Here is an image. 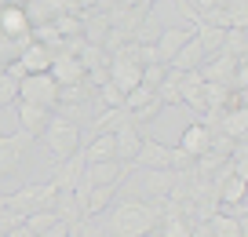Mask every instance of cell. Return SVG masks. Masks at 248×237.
Masks as SVG:
<instances>
[{
    "label": "cell",
    "mask_w": 248,
    "mask_h": 237,
    "mask_svg": "<svg viewBox=\"0 0 248 237\" xmlns=\"http://www.w3.org/2000/svg\"><path fill=\"white\" fill-rule=\"evenodd\" d=\"M161 237H194V234H190V222L179 212H164L161 215Z\"/></svg>",
    "instance_id": "21"
},
{
    "label": "cell",
    "mask_w": 248,
    "mask_h": 237,
    "mask_svg": "<svg viewBox=\"0 0 248 237\" xmlns=\"http://www.w3.org/2000/svg\"><path fill=\"white\" fill-rule=\"evenodd\" d=\"M47 121H51V110L33 106V102H22V99H18V131H22V135L37 139L40 131H44Z\"/></svg>",
    "instance_id": "15"
},
{
    "label": "cell",
    "mask_w": 248,
    "mask_h": 237,
    "mask_svg": "<svg viewBox=\"0 0 248 237\" xmlns=\"http://www.w3.org/2000/svg\"><path fill=\"white\" fill-rule=\"evenodd\" d=\"M142 4H146V8H154V4H157V0H142Z\"/></svg>",
    "instance_id": "32"
},
{
    "label": "cell",
    "mask_w": 248,
    "mask_h": 237,
    "mask_svg": "<svg viewBox=\"0 0 248 237\" xmlns=\"http://www.w3.org/2000/svg\"><path fill=\"white\" fill-rule=\"evenodd\" d=\"M190 37H194V26H168V30H161V33H157V40H154L157 62H161V66H168V62L175 59V51H179Z\"/></svg>",
    "instance_id": "7"
},
{
    "label": "cell",
    "mask_w": 248,
    "mask_h": 237,
    "mask_svg": "<svg viewBox=\"0 0 248 237\" xmlns=\"http://www.w3.org/2000/svg\"><path fill=\"white\" fill-rule=\"evenodd\" d=\"M139 146H142V135H139V128H135V124H121V128L113 131V150H117V161H121V164H128V168H132Z\"/></svg>",
    "instance_id": "14"
},
{
    "label": "cell",
    "mask_w": 248,
    "mask_h": 237,
    "mask_svg": "<svg viewBox=\"0 0 248 237\" xmlns=\"http://www.w3.org/2000/svg\"><path fill=\"white\" fill-rule=\"evenodd\" d=\"M11 102H18V80L8 73H0V110L11 106Z\"/></svg>",
    "instance_id": "26"
},
{
    "label": "cell",
    "mask_w": 248,
    "mask_h": 237,
    "mask_svg": "<svg viewBox=\"0 0 248 237\" xmlns=\"http://www.w3.org/2000/svg\"><path fill=\"white\" fill-rule=\"evenodd\" d=\"M204 222H208L212 237H245V219H233L226 212H212Z\"/></svg>",
    "instance_id": "18"
},
{
    "label": "cell",
    "mask_w": 248,
    "mask_h": 237,
    "mask_svg": "<svg viewBox=\"0 0 248 237\" xmlns=\"http://www.w3.org/2000/svg\"><path fill=\"white\" fill-rule=\"evenodd\" d=\"M0 37L8 40V44H18V47L30 44L33 26H30L26 8H18V4H4V8H0Z\"/></svg>",
    "instance_id": "5"
},
{
    "label": "cell",
    "mask_w": 248,
    "mask_h": 237,
    "mask_svg": "<svg viewBox=\"0 0 248 237\" xmlns=\"http://www.w3.org/2000/svg\"><path fill=\"white\" fill-rule=\"evenodd\" d=\"M99 92H102V102H106V110H117V106H124V95L117 92V88L109 84V80H106V84L99 88Z\"/></svg>",
    "instance_id": "27"
},
{
    "label": "cell",
    "mask_w": 248,
    "mask_h": 237,
    "mask_svg": "<svg viewBox=\"0 0 248 237\" xmlns=\"http://www.w3.org/2000/svg\"><path fill=\"white\" fill-rule=\"evenodd\" d=\"M164 77H168V66H161V62H150V66H142L139 84H142V88H150V92H157V88L164 84Z\"/></svg>",
    "instance_id": "24"
},
{
    "label": "cell",
    "mask_w": 248,
    "mask_h": 237,
    "mask_svg": "<svg viewBox=\"0 0 248 237\" xmlns=\"http://www.w3.org/2000/svg\"><path fill=\"white\" fill-rule=\"evenodd\" d=\"M47 73H51V80L59 88H70V84H84V66H80L77 59H73V55H55V62H51V69H47Z\"/></svg>",
    "instance_id": "13"
},
{
    "label": "cell",
    "mask_w": 248,
    "mask_h": 237,
    "mask_svg": "<svg viewBox=\"0 0 248 237\" xmlns=\"http://www.w3.org/2000/svg\"><path fill=\"white\" fill-rule=\"evenodd\" d=\"M124 175H128V164H121V161H99V164H84L80 183H84V186H109V183L121 186Z\"/></svg>",
    "instance_id": "10"
},
{
    "label": "cell",
    "mask_w": 248,
    "mask_h": 237,
    "mask_svg": "<svg viewBox=\"0 0 248 237\" xmlns=\"http://www.w3.org/2000/svg\"><path fill=\"white\" fill-rule=\"evenodd\" d=\"M113 193H117V183H109V186H92V190L84 193V219L106 212V208L113 205Z\"/></svg>",
    "instance_id": "17"
},
{
    "label": "cell",
    "mask_w": 248,
    "mask_h": 237,
    "mask_svg": "<svg viewBox=\"0 0 248 237\" xmlns=\"http://www.w3.org/2000/svg\"><path fill=\"white\" fill-rule=\"evenodd\" d=\"M161 208L150 205V201H121V205H113V212H109L106 219V230L109 237H146L150 230L161 226Z\"/></svg>",
    "instance_id": "1"
},
{
    "label": "cell",
    "mask_w": 248,
    "mask_h": 237,
    "mask_svg": "<svg viewBox=\"0 0 248 237\" xmlns=\"http://www.w3.org/2000/svg\"><path fill=\"white\" fill-rule=\"evenodd\" d=\"M55 197H59V190H55L51 183H26V186H18V190L8 193V208H11V212H18V215L26 219L30 212L55 208Z\"/></svg>",
    "instance_id": "3"
},
{
    "label": "cell",
    "mask_w": 248,
    "mask_h": 237,
    "mask_svg": "<svg viewBox=\"0 0 248 237\" xmlns=\"http://www.w3.org/2000/svg\"><path fill=\"white\" fill-rule=\"evenodd\" d=\"M4 237H37V234H33V230L26 226V222H18V226H15V230H8Z\"/></svg>",
    "instance_id": "29"
},
{
    "label": "cell",
    "mask_w": 248,
    "mask_h": 237,
    "mask_svg": "<svg viewBox=\"0 0 248 237\" xmlns=\"http://www.w3.org/2000/svg\"><path fill=\"white\" fill-rule=\"evenodd\" d=\"M84 150H77V153H70L66 161H59L55 164V172H51V179L47 183L55 186V190H73V186L80 183V175H84Z\"/></svg>",
    "instance_id": "9"
},
{
    "label": "cell",
    "mask_w": 248,
    "mask_h": 237,
    "mask_svg": "<svg viewBox=\"0 0 248 237\" xmlns=\"http://www.w3.org/2000/svg\"><path fill=\"white\" fill-rule=\"evenodd\" d=\"M201 66H204V47L197 44V37H190L175 51V59L168 62V69H175V73H194V69H201Z\"/></svg>",
    "instance_id": "16"
},
{
    "label": "cell",
    "mask_w": 248,
    "mask_h": 237,
    "mask_svg": "<svg viewBox=\"0 0 248 237\" xmlns=\"http://www.w3.org/2000/svg\"><path fill=\"white\" fill-rule=\"evenodd\" d=\"M18 66H22V73L26 77H33V73H47L51 69V62H55V51L51 47H44V44H37V40H30V44L18 51Z\"/></svg>",
    "instance_id": "11"
},
{
    "label": "cell",
    "mask_w": 248,
    "mask_h": 237,
    "mask_svg": "<svg viewBox=\"0 0 248 237\" xmlns=\"http://www.w3.org/2000/svg\"><path fill=\"white\" fill-rule=\"evenodd\" d=\"M22 222H26V226H30L33 234L40 237V234H44L47 226H55V222H59V215H55V208H44V212H30V215H26Z\"/></svg>",
    "instance_id": "23"
},
{
    "label": "cell",
    "mask_w": 248,
    "mask_h": 237,
    "mask_svg": "<svg viewBox=\"0 0 248 237\" xmlns=\"http://www.w3.org/2000/svg\"><path fill=\"white\" fill-rule=\"evenodd\" d=\"M40 135H44V146L55 161H66L70 153L80 150V124L70 121V117H51Z\"/></svg>",
    "instance_id": "2"
},
{
    "label": "cell",
    "mask_w": 248,
    "mask_h": 237,
    "mask_svg": "<svg viewBox=\"0 0 248 237\" xmlns=\"http://www.w3.org/2000/svg\"><path fill=\"white\" fill-rule=\"evenodd\" d=\"M18 99L33 102V106H44V110H55L59 106V84L51 80V73L22 77V80H18Z\"/></svg>",
    "instance_id": "4"
},
{
    "label": "cell",
    "mask_w": 248,
    "mask_h": 237,
    "mask_svg": "<svg viewBox=\"0 0 248 237\" xmlns=\"http://www.w3.org/2000/svg\"><path fill=\"white\" fill-rule=\"evenodd\" d=\"M157 99V95L154 92H150V88H132V92H128V95H124V110H128V113H135V110H142V106H150V102H154Z\"/></svg>",
    "instance_id": "25"
},
{
    "label": "cell",
    "mask_w": 248,
    "mask_h": 237,
    "mask_svg": "<svg viewBox=\"0 0 248 237\" xmlns=\"http://www.w3.org/2000/svg\"><path fill=\"white\" fill-rule=\"evenodd\" d=\"M40 237H70V222H62V219H59L55 226H47Z\"/></svg>",
    "instance_id": "28"
},
{
    "label": "cell",
    "mask_w": 248,
    "mask_h": 237,
    "mask_svg": "<svg viewBox=\"0 0 248 237\" xmlns=\"http://www.w3.org/2000/svg\"><path fill=\"white\" fill-rule=\"evenodd\" d=\"M33 139L30 135H0V175H15L18 168H22L26 153H30Z\"/></svg>",
    "instance_id": "6"
},
{
    "label": "cell",
    "mask_w": 248,
    "mask_h": 237,
    "mask_svg": "<svg viewBox=\"0 0 248 237\" xmlns=\"http://www.w3.org/2000/svg\"><path fill=\"white\" fill-rule=\"evenodd\" d=\"M121 4V11H132V8H142V0H117Z\"/></svg>",
    "instance_id": "30"
},
{
    "label": "cell",
    "mask_w": 248,
    "mask_h": 237,
    "mask_svg": "<svg viewBox=\"0 0 248 237\" xmlns=\"http://www.w3.org/2000/svg\"><path fill=\"white\" fill-rule=\"evenodd\" d=\"M208 142H212V131L204 128L201 121H194L190 128H183V135H179V146H175V150H183L190 161H197V157H204V153H208Z\"/></svg>",
    "instance_id": "12"
},
{
    "label": "cell",
    "mask_w": 248,
    "mask_h": 237,
    "mask_svg": "<svg viewBox=\"0 0 248 237\" xmlns=\"http://www.w3.org/2000/svg\"><path fill=\"white\" fill-rule=\"evenodd\" d=\"M132 164L142 168V172H164V168H171V146L157 142V139H142V146H139Z\"/></svg>",
    "instance_id": "8"
},
{
    "label": "cell",
    "mask_w": 248,
    "mask_h": 237,
    "mask_svg": "<svg viewBox=\"0 0 248 237\" xmlns=\"http://www.w3.org/2000/svg\"><path fill=\"white\" fill-rule=\"evenodd\" d=\"M4 212H8V193L0 190V215H4Z\"/></svg>",
    "instance_id": "31"
},
{
    "label": "cell",
    "mask_w": 248,
    "mask_h": 237,
    "mask_svg": "<svg viewBox=\"0 0 248 237\" xmlns=\"http://www.w3.org/2000/svg\"><path fill=\"white\" fill-rule=\"evenodd\" d=\"M245 47H248V37H245V30H226V37H223V55H230V59H245Z\"/></svg>",
    "instance_id": "22"
},
{
    "label": "cell",
    "mask_w": 248,
    "mask_h": 237,
    "mask_svg": "<svg viewBox=\"0 0 248 237\" xmlns=\"http://www.w3.org/2000/svg\"><path fill=\"white\" fill-rule=\"evenodd\" d=\"M248 131V110L237 106V110H226V121H223V135L233 139V142H241Z\"/></svg>",
    "instance_id": "20"
},
{
    "label": "cell",
    "mask_w": 248,
    "mask_h": 237,
    "mask_svg": "<svg viewBox=\"0 0 248 237\" xmlns=\"http://www.w3.org/2000/svg\"><path fill=\"white\" fill-rule=\"evenodd\" d=\"M84 161L88 164H99V161H117V150H113V135H92L84 150Z\"/></svg>",
    "instance_id": "19"
},
{
    "label": "cell",
    "mask_w": 248,
    "mask_h": 237,
    "mask_svg": "<svg viewBox=\"0 0 248 237\" xmlns=\"http://www.w3.org/2000/svg\"><path fill=\"white\" fill-rule=\"evenodd\" d=\"M0 44H4V37H0Z\"/></svg>",
    "instance_id": "33"
}]
</instances>
